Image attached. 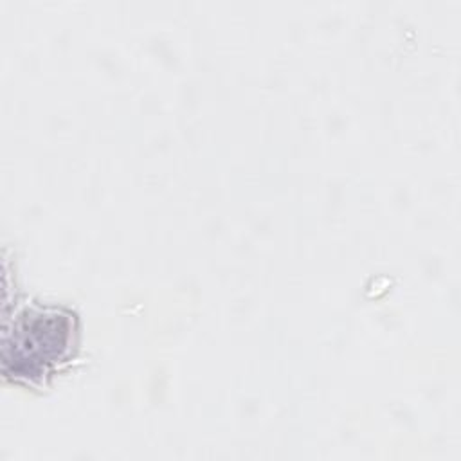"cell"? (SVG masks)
Segmentation results:
<instances>
[{
    "label": "cell",
    "instance_id": "cell-1",
    "mask_svg": "<svg viewBox=\"0 0 461 461\" xmlns=\"http://www.w3.org/2000/svg\"><path fill=\"white\" fill-rule=\"evenodd\" d=\"M74 317L59 308L25 312L14 324V342H5V349L14 348L13 357H5V366L14 364V376L49 375L56 362L70 355L74 335Z\"/></svg>",
    "mask_w": 461,
    "mask_h": 461
}]
</instances>
